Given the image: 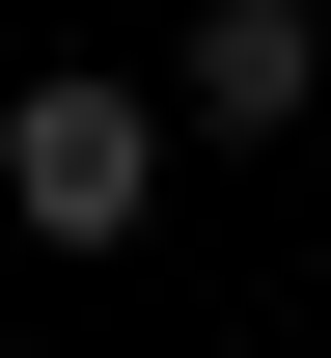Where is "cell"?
Here are the masks:
<instances>
[{
  "mask_svg": "<svg viewBox=\"0 0 331 358\" xmlns=\"http://www.w3.org/2000/svg\"><path fill=\"white\" fill-rule=\"evenodd\" d=\"M0 193H28V248H139V221H166V83L55 55V83L0 110Z\"/></svg>",
  "mask_w": 331,
  "mask_h": 358,
  "instance_id": "obj_1",
  "label": "cell"
},
{
  "mask_svg": "<svg viewBox=\"0 0 331 358\" xmlns=\"http://www.w3.org/2000/svg\"><path fill=\"white\" fill-rule=\"evenodd\" d=\"M331 110V0H193V138H304Z\"/></svg>",
  "mask_w": 331,
  "mask_h": 358,
  "instance_id": "obj_2",
  "label": "cell"
}]
</instances>
